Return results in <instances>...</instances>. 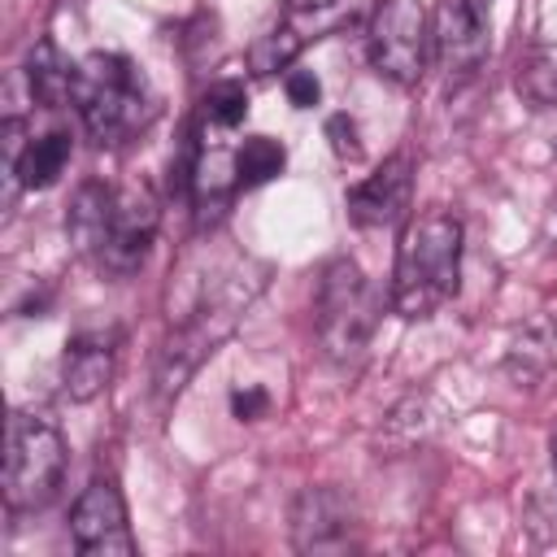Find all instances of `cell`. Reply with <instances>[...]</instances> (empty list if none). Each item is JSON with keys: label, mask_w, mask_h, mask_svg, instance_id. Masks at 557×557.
I'll return each mask as SVG.
<instances>
[{"label": "cell", "mask_w": 557, "mask_h": 557, "mask_svg": "<svg viewBox=\"0 0 557 557\" xmlns=\"http://www.w3.org/2000/svg\"><path fill=\"white\" fill-rule=\"evenodd\" d=\"M461 283V222L453 213H422L405 226L392 274V305L400 318H431Z\"/></svg>", "instance_id": "6da1fadb"}, {"label": "cell", "mask_w": 557, "mask_h": 557, "mask_svg": "<svg viewBox=\"0 0 557 557\" xmlns=\"http://www.w3.org/2000/svg\"><path fill=\"white\" fill-rule=\"evenodd\" d=\"M257 287H261V278H248L244 265H235L231 274H218L213 292H205V300L178 322V331L165 339V348L157 357V396L161 400L178 396L187 387V379L200 370V361L235 331V322Z\"/></svg>", "instance_id": "7a4b0ae2"}, {"label": "cell", "mask_w": 557, "mask_h": 557, "mask_svg": "<svg viewBox=\"0 0 557 557\" xmlns=\"http://www.w3.org/2000/svg\"><path fill=\"white\" fill-rule=\"evenodd\" d=\"M74 104L100 144L131 139L157 113L144 74L122 52H87L74 65Z\"/></svg>", "instance_id": "3957f363"}, {"label": "cell", "mask_w": 557, "mask_h": 557, "mask_svg": "<svg viewBox=\"0 0 557 557\" xmlns=\"http://www.w3.org/2000/svg\"><path fill=\"white\" fill-rule=\"evenodd\" d=\"M379 296L352 257H335L318 283V339L331 361H357L374 335Z\"/></svg>", "instance_id": "277c9868"}, {"label": "cell", "mask_w": 557, "mask_h": 557, "mask_svg": "<svg viewBox=\"0 0 557 557\" xmlns=\"http://www.w3.org/2000/svg\"><path fill=\"white\" fill-rule=\"evenodd\" d=\"M65 474V440L52 418L17 409L9 422L4 453V500L9 509H44Z\"/></svg>", "instance_id": "5b68a950"}, {"label": "cell", "mask_w": 557, "mask_h": 557, "mask_svg": "<svg viewBox=\"0 0 557 557\" xmlns=\"http://www.w3.org/2000/svg\"><path fill=\"white\" fill-rule=\"evenodd\" d=\"M426 48H431V26L426 9L418 0H383L374 22H370V61L383 78L413 87L426 70Z\"/></svg>", "instance_id": "8992f818"}, {"label": "cell", "mask_w": 557, "mask_h": 557, "mask_svg": "<svg viewBox=\"0 0 557 557\" xmlns=\"http://www.w3.org/2000/svg\"><path fill=\"white\" fill-rule=\"evenodd\" d=\"M440 70L448 78H470L487 61L492 48V0H444L431 30Z\"/></svg>", "instance_id": "52a82bcc"}, {"label": "cell", "mask_w": 557, "mask_h": 557, "mask_svg": "<svg viewBox=\"0 0 557 557\" xmlns=\"http://www.w3.org/2000/svg\"><path fill=\"white\" fill-rule=\"evenodd\" d=\"M157 222H161V205L144 183H131L117 191L113 200V222H109V239L100 248V270L109 274H135L157 239Z\"/></svg>", "instance_id": "ba28073f"}, {"label": "cell", "mask_w": 557, "mask_h": 557, "mask_svg": "<svg viewBox=\"0 0 557 557\" xmlns=\"http://www.w3.org/2000/svg\"><path fill=\"white\" fill-rule=\"evenodd\" d=\"M292 544L300 553L326 557L357 548V509L335 487H305L292 505Z\"/></svg>", "instance_id": "9c48e42d"}, {"label": "cell", "mask_w": 557, "mask_h": 557, "mask_svg": "<svg viewBox=\"0 0 557 557\" xmlns=\"http://www.w3.org/2000/svg\"><path fill=\"white\" fill-rule=\"evenodd\" d=\"M70 535H74L78 553H87V557H131L135 553L122 492L109 479H96L83 487V496L70 509Z\"/></svg>", "instance_id": "30bf717a"}, {"label": "cell", "mask_w": 557, "mask_h": 557, "mask_svg": "<svg viewBox=\"0 0 557 557\" xmlns=\"http://www.w3.org/2000/svg\"><path fill=\"white\" fill-rule=\"evenodd\" d=\"M409 191H413V165L405 152H396L374 174H366L361 183L348 187V218L366 231L396 226L409 209Z\"/></svg>", "instance_id": "8fae6325"}, {"label": "cell", "mask_w": 557, "mask_h": 557, "mask_svg": "<svg viewBox=\"0 0 557 557\" xmlns=\"http://www.w3.org/2000/svg\"><path fill=\"white\" fill-rule=\"evenodd\" d=\"M113 357H117V335L113 331H78L65 344V357H61L65 396L78 400V405L96 400L113 379Z\"/></svg>", "instance_id": "7c38bea8"}, {"label": "cell", "mask_w": 557, "mask_h": 557, "mask_svg": "<svg viewBox=\"0 0 557 557\" xmlns=\"http://www.w3.org/2000/svg\"><path fill=\"white\" fill-rule=\"evenodd\" d=\"M239 187V170H235V152L226 148H200L191 161V200H196V218L218 222L231 205V191Z\"/></svg>", "instance_id": "4fadbf2b"}, {"label": "cell", "mask_w": 557, "mask_h": 557, "mask_svg": "<svg viewBox=\"0 0 557 557\" xmlns=\"http://www.w3.org/2000/svg\"><path fill=\"white\" fill-rule=\"evenodd\" d=\"M113 200H117V191L104 187V183H83L78 187L65 226H70V239L83 257H100V248L109 239V222H113Z\"/></svg>", "instance_id": "5bb4252c"}, {"label": "cell", "mask_w": 557, "mask_h": 557, "mask_svg": "<svg viewBox=\"0 0 557 557\" xmlns=\"http://www.w3.org/2000/svg\"><path fill=\"white\" fill-rule=\"evenodd\" d=\"M70 148L74 144H70L65 131H48V135L26 139L22 152H17V165H13V183L17 187H30V191L52 187L65 174V165H70Z\"/></svg>", "instance_id": "9a60e30c"}, {"label": "cell", "mask_w": 557, "mask_h": 557, "mask_svg": "<svg viewBox=\"0 0 557 557\" xmlns=\"http://www.w3.org/2000/svg\"><path fill=\"white\" fill-rule=\"evenodd\" d=\"M26 83H30V96L39 104H48V109L74 100V65L48 39H39L30 48V57H26Z\"/></svg>", "instance_id": "2e32d148"}, {"label": "cell", "mask_w": 557, "mask_h": 557, "mask_svg": "<svg viewBox=\"0 0 557 557\" xmlns=\"http://www.w3.org/2000/svg\"><path fill=\"white\" fill-rule=\"evenodd\" d=\"M553 361H557V326L548 318H540V322H531L518 335V344L509 348V361L505 366H509V374H513L518 387H531L535 379L548 374Z\"/></svg>", "instance_id": "e0dca14e"}, {"label": "cell", "mask_w": 557, "mask_h": 557, "mask_svg": "<svg viewBox=\"0 0 557 557\" xmlns=\"http://www.w3.org/2000/svg\"><path fill=\"white\" fill-rule=\"evenodd\" d=\"M513 87L531 109H557V44L527 48L518 61Z\"/></svg>", "instance_id": "ac0fdd59"}, {"label": "cell", "mask_w": 557, "mask_h": 557, "mask_svg": "<svg viewBox=\"0 0 557 557\" xmlns=\"http://www.w3.org/2000/svg\"><path fill=\"white\" fill-rule=\"evenodd\" d=\"M283 161H287V152H283L278 139H270V135H248V139L239 144V152H235L239 187H261V183L278 178V174H283Z\"/></svg>", "instance_id": "d6986e66"}, {"label": "cell", "mask_w": 557, "mask_h": 557, "mask_svg": "<svg viewBox=\"0 0 557 557\" xmlns=\"http://www.w3.org/2000/svg\"><path fill=\"white\" fill-rule=\"evenodd\" d=\"M305 48V39L292 30V26H274V30H265L252 48H248V65H252V74H278V70H287L292 61H296V52Z\"/></svg>", "instance_id": "ffe728a7"}, {"label": "cell", "mask_w": 557, "mask_h": 557, "mask_svg": "<svg viewBox=\"0 0 557 557\" xmlns=\"http://www.w3.org/2000/svg\"><path fill=\"white\" fill-rule=\"evenodd\" d=\"M244 113H248V91H244L239 78H222V83H213V87L205 91V117H209L213 126L231 131V126L244 122Z\"/></svg>", "instance_id": "44dd1931"}, {"label": "cell", "mask_w": 557, "mask_h": 557, "mask_svg": "<svg viewBox=\"0 0 557 557\" xmlns=\"http://www.w3.org/2000/svg\"><path fill=\"white\" fill-rule=\"evenodd\" d=\"M326 139L335 148L339 161H357L361 157V139H357V122L348 113H331L326 117Z\"/></svg>", "instance_id": "7402d4cb"}, {"label": "cell", "mask_w": 557, "mask_h": 557, "mask_svg": "<svg viewBox=\"0 0 557 557\" xmlns=\"http://www.w3.org/2000/svg\"><path fill=\"white\" fill-rule=\"evenodd\" d=\"M283 87H287V100H292L296 109H313V104L322 100V83H318L313 70H292Z\"/></svg>", "instance_id": "603a6c76"}, {"label": "cell", "mask_w": 557, "mask_h": 557, "mask_svg": "<svg viewBox=\"0 0 557 557\" xmlns=\"http://www.w3.org/2000/svg\"><path fill=\"white\" fill-rule=\"evenodd\" d=\"M265 409H270V392L265 387H235L231 392V413L239 422H257V418H265Z\"/></svg>", "instance_id": "cb8c5ba5"}, {"label": "cell", "mask_w": 557, "mask_h": 557, "mask_svg": "<svg viewBox=\"0 0 557 557\" xmlns=\"http://www.w3.org/2000/svg\"><path fill=\"white\" fill-rule=\"evenodd\" d=\"M296 13H309V9H326V4H335V0H287Z\"/></svg>", "instance_id": "d4e9b609"}, {"label": "cell", "mask_w": 557, "mask_h": 557, "mask_svg": "<svg viewBox=\"0 0 557 557\" xmlns=\"http://www.w3.org/2000/svg\"><path fill=\"white\" fill-rule=\"evenodd\" d=\"M553 466H557V435H553Z\"/></svg>", "instance_id": "484cf974"}]
</instances>
